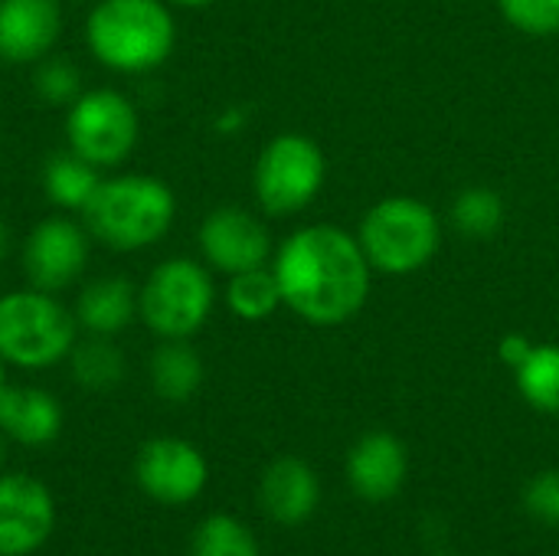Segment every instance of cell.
Here are the masks:
<instances>
[{
	"mask_svg": "<svg viewBox=\"0 0 559 556\" xmlns=\"http://www.w3.org/2000/svg\"><path fill=\"white\" fill-rule=\"evenodd\" d=\"M282 305L314 328H337L360 315L370 295V262L360 239L331 223H311L272 252Z\"/></svg>",
	"mask_w": 559,
	"mask_h": 556,
	"instance_id": "obj_1",
	"label": "cell"
},
{
	"mask_svg": "<svg viewBox=\"0 0 559 556\" xmlns=\"http://www.w3.org/2000/svg\"><path fill=\"white\" fill-rule=\"evenodd\" d=\"M85 49L115 75H147L177 46V20L167 0H95L85 13Z\"/></svg>",
	"mask_w": 559,
	"mask_h": 556,
	"instance_id": "obj_2",
	"label": "cell"
},
{
	"mask_svg": "<svg viewBox=\"0 0 559 556\" xmlns=\"http://www.w3.org/2000/svg\"><path fill=\"white\" fill-rule=\"evenodd\" d=\"M79 216L92 242L111 252H144L174 229L177 193L167 180L154 174H105L95 197Z\"/></svg>",
	"mask_w": 559,
	"mask_h": 556,
	"instance_id": "obj_3",
	"label": "cell"
},
{
	"mask_svg": "<svg viewBox=\"0 0 559 556\" xmlns=\"http://www.w3.org/2000/svg\"><path fill=\"white\" fill-rule=\"evenodd\" d=\"M79 341L75 311L52 292L10 288L0 295V357L16 370L66 364Z\"/></svg>",
	"mask_w": 559,
	"mask_h": 556,
	"instance_id": "obj_4",
	"label": "cell"
},
{
	"mask_svg": "<svg viewBox=\"0 0 559 556\" xmlns=\"http://www.w3.org/2000/svg\"><path fill=\"white\" fill-rule=\"evenodd\" d=\"M216 298L213 269L203 259L170 256L138 285V321L157 341H190L206 328Z\"/></svg>",
	"mask_w": 559,
	"mask_h": 556,
	"instance_id": "obj_5",
	"label": "cell"
},
{
	"mask_svg": "<svg viewBox=\"0 0 559 556\" xmlns=\"http://www.w3.org/2000/svg\"><path fill=\"white\" fill-rule=\"evenodd\" d=\"M357 239L373 272L413 275L436 259L442 223L439 213L416 197H386L367 210Z\"/></svg>",
	"mask_w": 559,
	"mask_h": 556,
	"instance_id": "obj_6",
	"label": "cell"
},
{
	"mask_svg": "<svg viewBox=\"0 0 559 556\" xmlns=\"http://www.w3.org/2000/svg\"><path fill=\"white\" fill-rule=\"evenodd\" d=\"M62 131L69 151L95 164L102 174H111L134 154L141 141V115L121 88H85L66 108Z\"/></svg>",
	"mask_w": 559,
	"mask_h": 556,
	"instance_id": "obj_7",
	"label": "cell"
},
{
	"mask_svg": "<svg viewBox=\"0 0 559 556\" xmlns=\"http://www.w3.org/2000/svg\"><path fill=\"white\" fill-rule=\"evenodd\" d=\"M328 177V157L318 141L298 131L275 134L255 157L252 193L265 216H295L308 210Z\"/></svg>",
	"mask_w": 559,
	"mask_h": 556,
	"instance_id": "obj_8",
	"label": "cell"
},
{
	"mask_svg": "<svg viewBox=\"0 0 559 556\" xmlns=\"http://www.w3.org/2000/svg\"><path fill=\"white\" fill-rule=\"evenodd\" d=\"M92 256V236L72 213H52L43 216L23 239L20 249V269L26 285L62 295L69 292L88 269Z\"/></svg>",
	"mask_w": 559,
	"mask_h": 556,
	"instance_id": "obj_9",
	"label": "cell"
},
{
	"mask_svg": "<svg viewBox=\"0 0 559 556\" xmlns=\"http://www.w3.org/2000/svg\"><path fill=\"white\" fill-rule=\"evenodd\" d=\"M200 259L219 275H239L272 262L269 226L246 206H216L203 216L197 229Z\"/></svg>",
	"mask_w": 559,
	"mask_h": 556,
	"instance_id": "obj_10",
	"label": "cell"
},
{
	"mask_svg": "<svg viewBox=\"0 0 559 556\" xmlns=\"http://www.w3.org/2000/svg\"><path fill=\"white\" fill-rule=\"evenodd\" d=\"M134 478L151 501L190 505L203 495L210 482V465L193 442L177 436H157L138 449Z\"/></svg>",
	"mask_w": 559,
	"mask_h": 556,
	"instance_id": "obj_11",
	"label": "cell"
},
{
	"mask_svg": "<svg viewBox=\"0 0 559 556\" xmlns=\"http://www.w3.org/2000/svg\"><path fill=\"white\" fill-rule=\"evenodd\" d=\"M56 531L52 492L33 475H0V556L36 554Z\"/></svg>",
	"mask_w": 559,
	"mask_h": 556,
	"instance_id": "obj_12",
	"label": "cell"
},
{
	"mask_svg": "<svg viewBox=\"0 0 559 556\" xmlns=\"http://www.w3.org/2000/svg\"><path fill=\"white\" fill-rule=\"evenodd\" d=\"M62 0H0V62L36 66L62 36Z\"/></svg>",
	"mask_w": 559,
	"mask_h": 556,
	"instance_id": "obj_13",
	"label": "cell"
},
{
	"mask_svg": "<svg viewBox=\"0 0 559 556\" xmlns=\"http://www.w3.org/2000/svg\"><path fill=\"white\" fill-rule=\"evenodd\" d=\"M409 475L406 446L393 433H367L347 452V482L364 501H390Z\"/></svg>",
	"mask_w": 559,
	"mask_h": 556,
	"instance_id": "obj_14",
	"label": "cell"
},
{
	"mask_svg": "<svg viewBox=\"0 0 559 556\" xmlns=\"http://www.w3.org/2000/svg\"><path fill=\"white\" fill-rule=\"evenodd\" d=\"M259 505L262 511L282 524V528H298L311 521V514L321 505V482L314 469L298 459V456H282L275 459L259 482Z\"/></svg>",
	"mask_w": 559,
	"mask_h": 556,
	"instance_id": "obj_15",
	"label": "cell"
},
{
	"mask_svg": "<svg viewBox=\"0 0 559 556\" xmlns=\"http://www.w3.org/2000/svg\"><path fill=\"white\" fill-rule=\"evenodd\" d=\"M0 433L7 442L43 449L62 433V403L43 387H0Z\"/></svg>",
	"mask_w": 559,
	"mask_h": 556,
	"instance_id": "obj_16",
	"label": "cell"
},
{
	"mask_svg": "<svg viewBox=\"0 0 559 556\" xmlns=\"http://www.w3.org/2000/svg\"><path fill=\"white\" fill-rule=\"evenodd\" d=\"M79 331L95 338H118L138 321V285L124 275H98L75 295Z\"/></svg>",
	"mask_w": 559,
	"mask_h": 556,
	"instance_id": "obj_17",
	"label": "cell"
},
{
	"mask_svg": "<svg viewBox=\"0 0 559 556\" xmlns=\"http://www.w3.org/2000/svg\"><path fill=\"white\" fill-rule=\"evenodd\" d=\"M102 177L105 174L95 164H88L75 151L62 147L52 157H46V164L39 170V187H43V197L59 213H72L75 216V213H82L88 206V200L95 197Z\"/></svg>",
	"mask_w": 559,
	"mask_h": 556,
	"instance_id": "obj_18",
	"label": "cell"
},
{
	"mask_svg": "<svg viewBox=\"0 0 559 556\" xmlns=\"http://www.w3.org/2000/svg\"><path fill=\"white\" fill-rule=\"evenodd\" d=\"M151 387L167 403H187L203 387L206 367L190 341H160L147 360Z\"/></svg>",
	"mask_w": 559,
	"mask_h": 556,
	"instance_id": "obj_19",
	"label": "cell"
},
{
	"mask_svg": "<svg viewBox=\"0 0 559 556\" xmlns=\"http://www.w3.org/2000/svg\"><path fill=\"white\" fill-rule=\"evenodd\" d=\"M223 305L239 318V321H265L272 318L282 305V288L275 282V272L272 265H262V269H249V272H239V275H229L226 279V288H223Z\"/></svg>",
	"mask_w": 559,
	"mask_h": 556,
	"instance_id": "obj_20",
	"label": "cell"
},
{
	"mask_svg": "<svg viewBox=\"0 0 559 556\" xmlns=\"http://www.w3.org/2000/svg\"><path fill=\"white\" fill-rule=\"evenodd\" d=\"M69 370H72V380L82 387V390H111L121 383L124 377V354L118 351L115 338H82L75 341L72 354H69Z\"/></svg>",
	"mask_w": 559,
	"mask_h": 556,
	"instance_id": "obj_21",
	"label": "cell"
},
{
	"mask_svg": "<svg viewBox=\"0 0 559 556\" xmlns=\"http://www.w3.org/2000/svg\"><path fill=\"white\" fill-rule=\"evenodd\" d=\"M521 397L540 410L559 416V344H534L527 360L514 370Z\"/></svg>",
	"mask_w": 559,
	"mask_h": 556,
	"instance_id": "obj_22",
	"label": "cell"
},
{
	"mask_svg": "<svg viewBox=\"0 0 559 556\" xmlns=\"http://www.w3.org/2000/svg\"><path fill=\"white\" fill-rule=\"evenodd\" d=\"M504 200L491 187H465L452 200V226L468 239H491L504 226Z\"/></svg>",
	"mask_w": 559,
	"mask_h": 556,
	"instance_id": "obj_23",
	"label": "cell"
},
{
	"mask_svg": "<svg viewBox=\"0 0 559 556\" xmlns=\"http://www.w3.org/2000/svg\"><path fill=\"white\" fill-rule=\"evenodd\" d=\"M190 556H259V544L239 518L210 514L193 531Z\"/></svg>",
	"mask_w": 559,
	"mask_h": 556,
	"instance_id": "obj_24",
	"label": "cell"
},
{
	"mask_svg": "<svg viewBox=\"0 0 559 556\" xmlns=\"http://www.w3.org/2000/svg\"><path fill=\"white\" fill-rule=\"evenodd\" d=\"M33 92L39 102L56 105V108H69L85 88H82V72L72 59L49 52L46 59H39L33 66Z\"/></svg>",
	"mask_w": 559,
	"mask_h": 556,
	"instance_id": "obj_25",
	"label": "cell"
},
{
	"mask_svg": "<svg viewBox=\"0 0 559 556\" xmlns=\"http://www.w3.org/2000/svg\"><path fill=\"white\" fill-rule=\"evenodd\" d=\"M498 10L524 36L547 39L559 33V0H498Z\"/></svg>",
	"mask_w": 559,
	"mask_h": 556,
	"instance_id": "obj_26",
	"label": "cell"
},
{
	"mask_svg": "<svg viewBox=\"0 0 559 556\" xmlns=\"http://www.w3.org/2000/svg\"><path fill=\"white\" fill-rule=\"evenodd\" d=\"M524 508L534 521L559 528V469L540 472L524 485Z\"/></svg>",
	"mask_w": 559,
	"mask_h": 556,
	"instance_id": "obj_27",
	"label": "cell"
},
{
	"mask_svg": "<svg viewBox=\"0 0 559 556\" xmlns=\"http://www.w3.org/2000/svg\"><path fill=\"white\" fill-rule=\"evenodd\" d=\"M531 351H534V341L524 338V334H508V338H501V344H498V357H501L511 370H518V367L527 360Z\"/></svg>",
	"mask_w": 559,
	"mask_h": 556,
	"instance_id": "obj_28",
	"label": "cell"
},
{
	"mask_svg": "<svg viewBox=\"0 0 559 556\" xmlns=\"http://www.w3.org/2000/svg\"><path fill=\"white\" fill-rule=\"evenodd\" d=\"M10 249H13V233H10V226H7V223L0 220V265L7 262Z\"/></svg>",
	"mask_w": 559,
	"mask_h": 556,
	"instance_id": "obj_29",
	"label": "cell"
},
{
	"mask_svg": "<svg viewBox=\"0 0 559 556\" xmlns=\"http://www.w3.org/2000/svg\"><path fill=\"white\" fill-rule=\"evenodd\" d=\"M170 7H183V10H200V7H210L216 0H167Z\"/></svg>",
	"mask_w": 559,
	"mask_h": 556,
	"instance_id": "obj_30",
	"label": "cell"
},
{
	"mask_svg": "<svg viewBox=\"0 0 559 556\" xmlns=\"http://www.w3.org/2000/svg\"><path fill=\"white\" fill-rule=\"evenodd\" d=\"M3 459H7V436L0 433V469H3Z\"/></svg>",
	"mask_w": 559,
	"mask_h": 556,
	"instance_id": "obj_31",
	"label": "cell"
},
{
	"mask_svg": "<svg viewBox=\"0 0 559 556\" xmlns=\"http://www.w3.org/2000/svg\"><path fill=\"white\" fill-rule=\"evenodd\" d=\"M7 383V364H3V357H0V387Z\"/></svg>",
	"mask_w": 559,
	"mask_h": 556,
	"instance_id": "obj_32",
	"label": "cell"
},
{
	"mask_svg": "<svg viewBox=\"0 0 559 556\" xmlns=\"http://www.w3.org/2000/svg\"><path fill=\"white\" fill-rule=\"evenodd\" d=\"M79 3H95V0H79Z\"/></svg>",
	"mask_w": 559,
	"mask_h": 556,
	"instance_id": "obj_33",
	"label": "cell"
},
{
	"mask_svg": "<svg viewBox=\"0 0 559 556\" xmlns=\"http://www.w3.org/2000/svg\"><path fill=\"white\" fill-rule=\"evenodd\" d=\"M439 556H452V554H439Z\"/></svg>",
	"mask_w": 559,
	"mask_h": 556,
	"instance_id": "obj_34",
	"label": "cell"
}]
</instances>
